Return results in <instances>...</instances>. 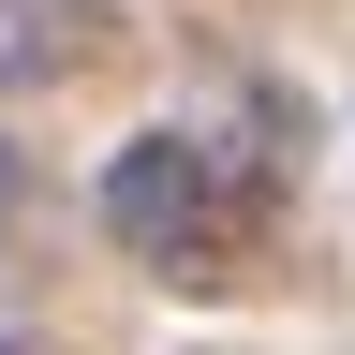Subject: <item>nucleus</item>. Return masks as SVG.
I'll return each mask as SVG.
<instances>
[{"label": "nucleus", "mask_w": 355, "mask_h": 355, "mask_svg": "<svg viewBox=\"0 0 355 355\" xmlns=\"http://www.w3.org/2000/svg\"><path fill=\"white\" fill-rule=\"evenodd\" d=\"M15 207H30V163H15V148H0V237H15Z\"/></svg>", "instance_id": "nucleus-3"}, {"label": "nucleus", "mask_w": 355, "mask_h": 355, "mask_svg": "<svg viewBox=\"0 0 355 355\" xmlns=\"http://www.w3.org/2000/svg\"><path fill=\"white\" fill-rule=\"evenodd\" d=\"M89 60V0H0V104Z\"/></svg>", "instance_id": "nucleus-2"}, {"label": "nucleus", "mask_w": 355, "mask_h": 355, "mask_svg": "<svg viewBox=\"0 0 355 355\" xmlns=\"http://www.w3.org/2000/svg\"><path fill=\"white\" fill-rule=\"evenodd\" d=\"M104 237L163 296H237L282 237V148H237V133H193V119L133 133L104 163Z\"/></svg>", "instance_id": "nucleus-1"}, {"label": "nucleus", "mask_w": 355, "mask_h": 355, "mask_svg": "<svg viewBox=\"0 0 355 355\" xmlns=\"http://www.w3.org/2000/svg\"><path fill=\"white\" fill-rule=\"evenodd\" d=\"M0 355H15V340H0Z\"/></svg>", "instance_id": "nucleus-4"}]
</instances>
